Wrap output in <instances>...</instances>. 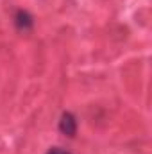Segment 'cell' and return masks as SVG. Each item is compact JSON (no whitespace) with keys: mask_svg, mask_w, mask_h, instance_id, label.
Here are the masks:
<instances>
[{"mask_svg":"<svg viewBox=\"0 0 152 154\" xmlns=\"http://www.w3.org/2000/svg\"><path fill=\"white\" fill-rule=\"evenodd\" d=\"M59 129H61V133L63 134H68V136H74L77 131V122L74 115H70V113H65L63 118L59 120Z\"/></svg>","mask_w":152,"mask_h":154,"instance_id":"obj_1","label":"cell"},{"mask_svg":"<svg viewBox=\"0 0 152 154\" xmlns=\"http://www.w3.org/2000/svg\"><path fill=\"white\" fill-rule=\"evenodd\" d=\"M47 154H70L68 151H65V149H59V147H54V149H50Z\"/></svg>","mask_w":152,"mask_h":154,"instance_id":"obj_3","label":"cell"},{"mask_svg":"<svg viewBox=\"0 0 152 154\" xmlns=\"http://www.w3.org/2000/svg\"><path fill=\"white\" fill-rule=\"evenodd\" d=\"M16 23H18L20 27H23V29H25L27 25H32V20H31V16H29L27 13H22V11H20V13H18V16H16Z\"/></svg>","mask_w":152,"mask_h":154,"instance_id":"obj_2","label":"cell"}]
</instances>
